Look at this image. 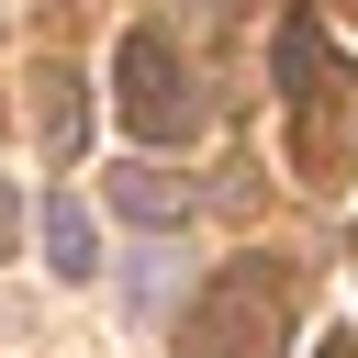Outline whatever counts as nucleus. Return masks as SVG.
Masks as SVG:
<instances>
[{"label":"nucleus","instance_id":"f257e3e1","mask_svg":"<svg viewBox=\"0 0 358 358\" xmlns=\"http://www.w3.org/2000/svg\"><path fill=\"white\" fill-rule=\"evenodd\" d=\"M291 336V268L280 257H224L201 302L179 313V358H280Z\"/></svg>","mask_w":358,"mask_h":358},{"label":"nucleus","instance_id":"f03ea898","mask_svg":"<svg viewBox=\"0 0 358 358\" xmlns=\"http://www.w3.org/2000/svg\"><path fill=\"white\" fill-rule=\"evenodd\" d=\"M112 112H123L134 145H179V134L201 123V90H190V67H179L168 34H123V56H112Z\"/></svg>","mask_w":358,"mask_h":358},{"label":"nucleus","instance_id":"7ed1b4c3","mask_svg":"<svg viewBox=\"0 0 358 358\" xmlns=\"http://www.w3.org/2000/svg\"><path fill=\"white\" fill-rule=\"evenodd\" d=\"M336 90H358V78L336 67L324 22H313V11H280V101L302 112V101H336Z\"/></svg>","mask_w":358,"mask_h":358},{"label":"nucleus","instance_id":"20e7f679","mask_svg":"<svg viewBox=\"0 0 358 358\" xmlns=\"http://www.w3.org/2000/svg\"><path fill=\"white\" fill-rule=\"evenodd\" d=\"M112 201H123V224H145V235H168V224H190V190L168 179V168H112Z\"/></svg>","mask_w":358,"mask_h":358},{"label":"nucleus","instance_id":"39448f33","mask_svg":"<svg viewBox=\"0 0 358 358\" xmlns=\"http://www.w3.org/2000/svg\"><path fill=\"white\" fill-rule=\"evenodd\" d=\"M34 145H45V157H78V78H67V67L34 78Z\"/></svg>","mask_w":358,"mask_h":358},{"label":"nucleus","instance_id":"423d86ee","mask_svg":"<svg viewBox=\"0 0 358 358\" xmlns=\"http://www.w3.org/2000/svg\"><path fill=\"white\" fill-rule=\"evenodd\" d=\"M45 257H56L67 280H90V268H101V246H90V201H78V190H56V201H45Z\"/></svg>","mask_w":358,"mask_h":358},{"label":"nucleus","instance_id":"0eeeda50","mask_svg":"<svg viewBox=\"0 0 358 358\" xmlns=\"http://www.w3.org/2000/svg\"><path fill=\"white\" fill-rule=\"evenodd\" d=\"M11 246H22V190L0 179V257H11Z\"/></svg>","mask_w":358,"mask_h":358},{"label":"nucleus","instance_id":"6e6552de","mask_svg":"<svg viewBox=\"0 0 358 358\" xmlns=\"http://www.w3.org/2000/svg\"><path fill=\"white\" fill-rule=\"evenodd\" d=\"M190 22H201V34H224V22H235V0H190Z\"/></svg>","mask_w":358,"mask_h":358},{"label":"nucleus","instance_id":"1a4fd4ad","mask_svg":"<svg viewBox=\"0 0 358 358\" xmlns=\"http://www.w3.org/2000/svg\"><path fill=\"white\" fill-rule=\"evenodd\" d=\"M313 358H358V336H324V347H313Z\"/></svg>","mask_w":358,"mask_h":358},{"label":"nucleus","instance_id":"9d476101","mask_svg":"<svg viewBox=\"0 0 358 358\" xmlns=\"http://www.w3.org/2000/svg\"><path fill=\"white\" fill-rule=\"evenodd\" d=\"M347 11H358V0H347Z\"/></svg>","mask_w":358,"mask_h":358}]
</instances>
